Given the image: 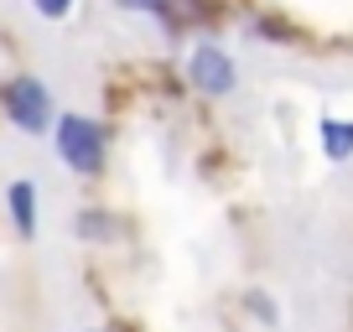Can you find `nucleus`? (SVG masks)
<instances>
[{"label": "nucleus", "mask_w": 353, "mask_h": 332, "mask_svg": "<svg viewBox=\"0 0 353 332\" xmlns=\"http://www.w3.org/2000/svg\"><path fill=\"white\" fill-rule=\"evenodd\" d=\"M52 151L73 177H104L110 161V130L94 114H57L52 125Z\"/></svg>", "instance_id": "obj_1"}, {"label": "nucleus", "mask_w": 353, "mask_h": 332, "mask_svg": "<svg viewBox=\"0 0 353 332\" xmlns=\"http://www.w3.org/2000/svg\"><path fill=\"white\" fill-rule=\"evenodd\" d=\"M0 114H6L21 135H52V125H57L52 94H47V83L37 73L0 78Z\"/></svg>", "instance_id": "obj_2"}, {"label": "nucleus", "mask_w": 353, "mask_h": 332, "mask_svg": "<svg viewBox=\"0 0 353 332\" xmlns=\"http://www.w3.org/2000/svg\"><path fill=\"white\" fill-rule=\"evenodd\" d=\"M188 83L198 94H208V99H229V94L239 89V68H234V57L223 52L219 42H192V52H188Z\"/></svg>", "instance_id": "obj_3"}, {"label": "nucleus", "mask_w": 353, "mask_h": 332, "mask_svg": "<svg viewBox=\"0 0 353 332\" xmlns=\"http://www.w3.org/2000/svg\"><path fill=\"white\" fill-rule=\"evenodd\" d=\"M6 213H11L16 239H37V229H42V192H37V182L16 177L6 187Z\"/></svg>", "instance_id": "obj_4"}, {"label": "nucleus", "mask_w": 353, "mask_h": 332, "mask_svg": "<svg viewBox=\"0 0 353 332\" xmlns=\"http://www.w3.org/2000/svg\"><path fill=\"white\" fill-rule=\"evenodd\" d=\"M317 141H322V156L343 166L353 156V120H343V114H322V120H317Z\"/></svg>", "instance_id": "obj_5"}, {"label": "nucleus", "mask_w": 353, "mask_h": 332, "mask_svg": "<svg viewBox=\"0 0 353 332\" xmlns=\"http://www.w3.org/2000/svg\"><path fill=\"white\" fill-rule=\"evenodd\" d=\"M73 234L83 244H114V239H120V218H114L110 208H83L73 218Z\"/></svg>", "instance_id": "obj_6"}, {"label": "nucleus", "mask_w": 353, "mask_h": 332, "mask_svg": "<svg viewBox=\"0 0 353 332\" xmlns=\"http://www.w3.org/2000/svg\"><path fill=\"white\" fill-rule=\"evenodd\" d=\"M250 32L260 37L265 47H296V26H291L286 16H254Z\"/></svg>", "instance_id": "obj_7"}, {"label": "nucleus", "mask_w": 353, "mask_h": 332, "mask_svg": "<svg viewBox=\"0 0 353 332\" xmlns=\"http://www.w3.org/2000/svg\"><path fill=\"white\" fill-rule=\"evenodd\" d=\"M120 11H130V16H156V21L172 32L176 26V0H114Z\"/></svg>", "instance_id": "obj_8"}, {"label": "nucleus", "mask_w": 353, "mask_h": 332, "mask_svg": "<svg viewBox=\"0 0 353 332\" xmlns=\"http://www.w3.org/2000/svg\"><path fill=\"white\" fill-rule=\"evenodd\" d=\"M244 311H250L254 322H265V327H281V307L265 291H244Z\"/></svg>", "instance_id": "obj_9"}, {"label": "nucleus", "mask_w": 353, "mask_h": 332, "mask_svg": "<svg viewBox=\"0 0 353 332\" xmlns=\"http://www.w3.org/2000/svg\"><path fill=\"white\" fill-rule=\"evenodd\" d=\"M32 11L42 16V21H63V16L73 11V0H32Z\"/></svg>", "instance_id": "obj_10"}, {"label": "nucleus", "mask_w": 353, "mask_h": 332, "mask_svg": "<svg viewBox=\"0 0 353 332\" xmlns=\"http://www.w3.org/2000/svg\"><path fill=\"white\" fill-rule=\"evenodd\" d=\"M78 332H114V327H78Z\"/></svg>", "instance_id": "obj_11"}]
</instances>
